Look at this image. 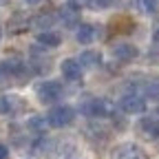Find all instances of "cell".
I'll use <instances>...</instances> for the list:
<instances>
[{
	"label": "cell",
	"instance_id": "obj_1",
	"mask_svg": "<svg viewBox=\"0 0 159 159\" xmlns=\"http://www.w3.org/2000/svg\"><path fill=\"white\" fill-rule=\"evenodd\" d=\"M62 84L60 82H55V80H49V82H42V84H38V89H35V95H38V99L42 104H53V102H57L60 97H62Z\"/></svg>",
	"mask_w": 159,
	"mask_h": 159
},
{
	"label": "cell",
	"instance_id": "obj_2",
	"mask_svg": "<svg viewBox=\"0 0 159 159\" xmlns=\"http://www.w3.org/2000/svg\"><path fill=\"white\" fill-rule=\"evenodd\" d=\"M75 117V111L73 106H53L47 115V122L55 128H62V126H69Z\"/></svg>",
	"mask_w": 159,
	"mask_h": 159
},
{
	"label": "cell",
	"instance_id": "obj_3",
	"mask_svg": "<svg viewBox=\"0 0 159 159\" xmlns=\"http://www.w3.org/2000/svg\"><path fill=\"white\" fill-rule=\"evenodd\" d=\"M119 108L124 113H128V115H139V113L146 111V99L142 95H137V93H128V95H124L119 99Z\"/></svg>",
	"mask_w": 159,
	"mask_h": 159
},
{
	"label": "cell",
	"instance_id": "obj_4",
	"mask_svg": "<svg viewBox=\"0 0 159 159\" xmlns=\"http://www.w3.org/2000/svg\"><path fill=\"white\" fill-rule=\"evenodd\" d=\"M82 113L89 115V117H106L111 115V104L106 102V99H86V102L82 104Z\"/></svg>",
	"mask_w": 159,
	"mask_h": 159
},
{
	"label": "cell",
	"instance_id": "obj_5",
	"mask_svg": "<svg viewBox=\"0 0 159 159\" xmlns=\"http://www.w3.org/2000/svg\"><path fill=\"white\" fill-rule=\"evenodd\" d=\"M113 55L119 60V62H133V60L139 55V51H137L135 44L122 42V44H115V47H113Z\"/></svg>",
	"mask_w": 159,
	"mask_h": 159
},
{
	"label": "cell",
	"instance_id": "obj_6",
	"mask_svg": "<svg viewBox=\"0 0 159 159\" xmlns=\"http://www.w3.org/2000/svg\"><path fill=\"white\" fill-rule=\"evenodd\" d=\"M139 91H142L144 97H148V99H159V77L157 75L144 77L142 82H139Z\"/></svg>",
	"mask_w": 159,
	"mask_h": 159
},
{
	"label": "cell",
	"instance_id": "obj_7",
	"mask_svg": "<svg viewBox=\"0 0 159 159\" xmlns=\"http://www.w3.org/2000/svg\"><path fill=\"white\" fill-rule=\"evenodd\" d=\"M113 159H142V150L135 144H122L113 150Z\"/></svg>",
	"mask_w": 159,
	"mask_h": 159
},
{
	"label": "cell",
	"instance_id": "obj_8",
	"mask_svg": "<svg viewBox=\"0 0 159 159\" xmlns=\"http://www.w3.org/2000/svg\"><path fill=\"white\" fill-rule=\"evenodd\" d=\"M60 69H62V75L66 80H73V82H75V80L82 77V64H80L77 60H64Z\"/></svg>",
	"mask_w": 159,
	"mask_h": 159
},
{
	"label": "cell",
	"instance_id": "obj_9",
	"mask_svg": "<svg viewBox=\"0 0 159 159\" xmlns=\"http://www.w3.org/2000/svg\"><path fill=\"white\" fill-rule=\"evenodd\" d=\"M139 130H142L146 137L155 139V137H159V122L155 117H144L142 122H139Z\"/></svg>",
	"mask_w": 159,
	"mask_h": 159
},
{
	"label": "cell",
	"instance_id": "obj_10",
	"mask_svg": "<svg viewBox=\"0 0 159 159\" xmlns=\"http://www.w3.org/2000/svg\"><path fill=\"white\" fill-rule=\"evenodd\" d=\"M95 33H97V31H95L93 25H80L75 38H77V42H80V44H91L93 40H95Z\"/></svg>",
	"mask_w": 159,
	"mask_h": 159
},
{
	"label": "cell",
	"instance_id": "obj_11",
	"mask_svg": "<svg viewBox=\"0 0 159 159\" xmlns=\"http://www.w3.org/2000/svg\"><path fill=\"white\" fill-rule=\"evenodd\" d=\"M60 16H62V22H64L66 27H73V25L77 22V18H80V13H77V5H73V2L66 5Z\"/></svg>",
	"mask_w": 159,
	"mask_h": 159
},
{
	"label": "cell",
	"instance_id": "obj_12",
	"mask_svg": "<svg viewBox=\"0 0 159 159\" xmlns=\"http://www.w3.org/2000/svg\"><path fill=\"white\" fill-rule=\"evenodd\" d=\"M77 62L82 66H86V69H91V66H97L99 62H102V55H99L97 51H84L82 55H80Z\"/></svg>",
	"mask_w": 159,
	"mask_h": 159
},
{
	"label": "cell",
	"instance_id": "obj_13",
	"mask_svg": "<svg viewBox=\"0 0 159 159\" xmlns=\"http://www.w3.org/2000/svg\"><path fill=\"white\" fill-rule=\"evenodd\" d=\"M38 42L42 47H57L60 42H62V38H60L57 33H53V31H42L38 35Z\"/></svg>",
	"mask_w": 159,
	"mask_h": 159
},
{
	"label": "cell",
	"instance_id": "obj_14",
	"mask_svg": "<svg viewBox=\"0 0 159 159\" xmlns=\"http://www.w3.org/2000/svg\"><path fill=\"white\" fill-rule=\"evenodd\" d=\"M0 71L5 73H20L22 71V62H20V57H7L2 64H0Z\"/></svg>",
	"mask_w": 159,
	"mask_h": 159
},
{
	"label": "cell",
	"instance_id": "obj_15",
	"mask_svg": "<svg viewBox=\"0 0 159 159\" xmlns=\"http://www.w3.org/2000/svg\"><path fill=\"white\" fill-rule=\"evenodd\" d=\"M135 7L142 13H155L159 2H157V0H135Z\"/></svg>",
	"mask_w": 159,
	"mask_h": 159
},
{
	"label": "cell",
	"instance_id": "obj_16",
	"mask_svg": "<svg viewBox=\"0 0 159 159\" xmlns=\"http://www.w3.org/2000/svg\"><path fill=\"white\" fill-rule=\"evenodd\" d=\"M53 22H55V13H51V11H47V13H42V16L35 18V27H40V29H47Z\"/></svg>",
	"mask_w": 159,
	"mask_h": 159
},
{
	"label": "cell",
	"instance_id": "obj_17",
	"mask_svg": "<svg viewBox=\"0 0 159 159\" xmlns=\"http://www.w3.org/2000/svg\"><path fill=\"white\" fill-rule=\"evenodd\" d=\"M47 124H49V122H47L44 117H31V119H29V128L35 130V133H42V130L47 128Z\"/></svg>",
	"mask_w": 159,
	"mask_h": 159
},
{
	"label": "cell",
	"instance_id": "obj_18",
	"mask_svg": "<svg viewBox=\"0 0 159 159\" xmlns=\"http://www.w3.org/2000/svg\"><path fill=\"white\" fill-rule=\"evenodd\" d=\"M13 111V99L11 97H0V115H9Z\"/></svg>",
	"mask_w": 159,
	"mask_h": 159
},
{
	"label": "cell",
	"instance_id": "obj_19",
	"mask_svg": "<svg viewBox=\"0 0 159 159\" xmlns=\"http://www.w3.org/2000/svg\"><path fill=\"white\" fill-rule=\"evenodd\" d=\"M89 2L93 5V7H97V9H106V7H111L115 0H89Z\"/></svg>",
	"mask_w": 159,
	"mask_h": 159
},
{
	"label": "cell",
	"instance_id": "obj_20",
	"mask_svg": "<svg viewBox=\"0 0 159 159\" xmlns=\"http://www.w3.org/2000/svg\"><path fill=\"white\" fill-rule=\"evenodd\" d=\"M9 157V150H7V146L5 144H0V159H7Z\"/></svg>",
	"mask_w": 159,
	"mask_h": 159
},
{
	"label": "cell",
	"instance_id": "obj_21",
	"mask_svg": "<svg viewBox=\"0 0 159 159\" xmlns=\"http://www.w3.org/2000/svg\"><path fill=\"white\" fill-rule=\"evenodd\" d=\"M155 40H157V42H159V27L155 29Z\"/></svg>",
	"mask_w": 159,
	"mask_h": 159
},
{
	"label": "cell",
	"instance_id": "obj_22",
	"mask_svg": "<svg viewBox=\"0 0 159 159\" xmlns=\"http://www.w3.org/2000/svg\"><path fill=\"white\" fill-rule=\"evenodd\" d=\"M25 2H31V5H35V2H42V0H25Z\"/></svg>",
	"mask_w": 159,
	"mask_h": 159
},
{
	"label": "cell",
	"instance_id": "obj_23",
	"mask_svg": "<svg viewBox=\"0 0 159 159\" xmlns=\"http://www.w3.org/2000/svg\"><path fill=\"white\" fill-rule=\"evenodd\" d=\"M0 35H2V31H0Z\"/></svg>",
	"mask_w": 159,
	"mask_h": 159
}]
</instances>
